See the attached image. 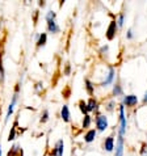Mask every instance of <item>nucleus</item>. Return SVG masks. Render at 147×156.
I'll list each match as a JSON object with an SVG mask.
<instances>
[{"mask_svg": "<svg viewBox=\"0 0 147 156\" xmlns=\"http://www.w3.org/2000/svg\"><path fill=\"white\" fill-rule=\"evenodd\" d=\"M64 73H66V75H70V66H68V64H67L66 70H64Z\"/></svg>", "mask_w": 147, "mask_h": 156, "instance_id": "27", "label": "nucleus"}, {"mask_svg": "<svg viewBox=\"0 0 147 156\" xmlns=\"http://www.w3.org/2000/svg\"><path fill=\"white\" fill-rule=\"evenodd\" d=\"M63 151H64V143L62 139H59L57 143H55L53 151H51V155L54 156H63Z\"/></svg>", "mask_w": 147, "mask_h": 156, "instance_id": "6", "label": "nucleus"}, {"mask_svg": "<svg viewBox=\"0 0 147 156\" xmlns=\"http://www.w3.org/2000/svg\"><path fill=\"white\" fill-rule=\"evenodd\" d=\"M113 106H114V102H109V104H108V106H106V109L109 112H112V110H113Z\"/></svg>", "mask_w": 147, "mask_h": 156, "instance_id": "26", "label": "nucleus"}, {"mask_svg": "<svg viewBox=\"0 0 147 156\" xmlns=\"http://www.w3.org/2000/svg\"><path fill=\"white\" fill-rule=\"evenodd\" d=\"M114 76H116V70H114V67H109V73L106 75V77L104 79V81L100 84L101 87H106V85H109L113 83V80H114Z\"/></svg>", "mask_w": 147, "mask_h": 156, "instance_id": "8", "label": "nucleus"}, {"mask_svg": "<svg viewBox=\"0 0 147 156\" xmlns=\"http://www.w3.org/2000/svg\"><path fill=\"white\" fill-rule=\"evenodd\" d=\"M91 123H92V117H91L89 114H85L84 118H83V123H81V126H83V129H88L91 126Z\"/></svg>", "mask_w": 147, "mask_h": 156, "instance_id": "16", "label": "nucleus"}, {"mask_svg": "<svg viewBox=\"0 0 147 156\" xmlns=\"http://www.w3.org/2000/svg\"><path fill=\"white\" fill-rule=\"evenodd\" d=\"M60 118L63 119V122L68 123L71 119V113H70V109H68L67 105H63L62 109H60Z\"/></svg>", "mask_w": 147, "mask_h": 156, "instance_id": "9", "label": "nucleus"}, {"mask_svg": "<svg viewBox=\"0 0 147 156\" xmlns=\"http://www.w3.org/2000/svg\"><path fill=\"white\" fill-rule=\"evenodd\" d=\"M84 83H85V89H87V92H88V94H92L95 93V85H93V83L89 79H85L84 80Z\"/></svg>", "mask_w": 147, "mask_h": 156, "instance_id": "15", "label": "nucleus"}, {"mask_svg": "<svg viewBox=\"0 0 147 156\" xmlns=\"http://www.w3.org/2000/svg\"><path fill=\"white\" fill-rule=\"evenodd\" d=\"M17 97H19V92H15L13 93V96H12V100H11V104H9V106H8V110H7V115H5V123L9 121L11 118V115L13 114V110H15V106H16V102H17Z\"/></svg>", "mask_w": 147, "mask_h": 156, "instance_id": "3", "label": "nucleus"}, {"mask_svg": "<svg viewBox=\"0 0 147 156\" xmlns=\"http://www.w3.org/2000/svg\"><path fill=\"white\" fill-rule=\"evenodd\" d=\"M41 122L42 123H45V122H47V121H49V110L47 109H45L44 112H42V114H41Z\"/></svg>", "mask_w": 147, "mask_h": 156, "instance_id": "20", "label": "nucleus"}, {"mask_svg": "<svg viewBox=\"0 0 147 156\" xmlns=\"http://www.w3.org/2000/svg\"><path fill=\"white\" fill-rule=\"evenodd\" d=\"M55 17H57V15H55V12H53V11H49L46 13V16H45V19H46V21H49V20H55Z\"/></svg>", "mask_w": 147, "mask_h": 156, "instance_id": "22", "label": "nucleus"}, {"mask_svg": "<svg viewBox=\"0 0 147 156\" xmlns=\"http://www.w3.org/2000/svg\"><path fill=\"white\" fill-rule=\"evenodd\" d=\"M124 147H125L124 138L118 136L117 143H116V146H114V156H124Z\"/></svg>", "mask_w": 147, "mask_h": 156, "instance_id": "7", "label": "nucleus"}, {"mask_svg": "<svg viewBox=\"0 0 147 156\" xmlns=\"http://www.w3.org/2000/svg\"><path fill=\"white\" fill-rule=\"evenodd\" d=\"M97 106H99V104L96 101V98H93V97H91L88 100V102H87V110H88V114L91 113V112H97Z\"/></svg>", "mask_w": 147, "mask_h": 156, "instance_id": "13", "label": "nucleus"}, {"mask_svg": "<svg viewBox=\"0 0 147 156\" xmlns=\"http://www.w3.org/2000/svg\"><path fill=\"white\" fill-rule=\"evenodd\" d=\"M116 23H117V27L118 28H122L124 27V23H125V13H120L118 15V19L116 20Z\"/></svg>", "mask_w": 147, "mask_h": 156, "instance_id": "19", "label": "nucleus"}, {"mask_svg": "<svg viewBox=\"0 0 147 156\" xmlns=\"http://www.w3.org/2000/svg\"><path fill=\"white\" fill-rule=\"evenodd\" d=\"M108 50H109V46H108V45H105V46H102V47H101L100 53H101V54H104V53L106 54V53H108Z\"/></svg>", "mask_w": 147, "mask_h": 156, "instance_id": "25", "label": "nucleus"}, {"mask_svg": "<svg viewBox=\"0 0 147 156\" xmlns=\"http://www.w3.org/2000/svg\"><path fill=\"white\" fill-rule=\"evenodd\" d=\"M118 112H120V129H118V136H122L126 134V115H125V105L120 104L118 105Z\"/></svg>", "mask_w": 147, "mask_h": 156, "instance_id": "1", "label": "nucleus"}, {"mask_svg": "<svg viewBox=\"0 0 147 156\" xmlns=\"http://www.w3.org/2000/svg\"><path fill=\"white\" fill-rule=\"evenodd\" d=\"M0 156H2V144H0Z\"/></svg>", "mask_w": 147, "mask_h": 156, "instance_id": "29", "label": "nucleus"}, {"mask_svg": "<svg viewBox=\"0 0 147 156\" xmlns=\"http://www.w3.org/2000/svg\"><path fill=\"white\" fill-rule=\"evenodd\" d=\"M47 42V34L46 33H41L38 36V41H37V47H44Z\"/></svg>", "mask_w": 147, "mask_h": 156, "instance_id": "14", "label": "nucleus"}, {"mask_svg": "<svg viewBox=\"0 0 147 156\" xmlns=\"http://www.w3.org/2000/svg\"><path fill=\"white\" fill-rule=\"evenodd\" d=\"M4 81V68H3V64L0 62V84Z\"/></svg>", "mask_w": 147, "mask_h": 156, "instance_id": "23", "label": "nucleus"}, {"mask_svg": "<svg viewBox=\"0 0 147 156\" xmlns=\"http://www.w3.org/2000/svg\"><path fill=\"white\" fill-rule=\"evenodd\" d=\"M46 23H47V30H49L50 33L57 34L60 32V28L57 24V20H49V21H46Z\"/></svg>", "mask_w": 147, "mask_h": 156, "instance_id": "10", "label": "nucleus"}, {"mask_svg": "<svg viewBox=\"0 0 147 156\" xmlns=\"http://www.w3.org/2000/svg\"><path fill=\"white\" fill-rule=\"evenodd\" d=\"M96 135H97V130L96 129L88 130V131L85 133V135H84V142L85 143H92L95 140V138H96Z\"/></svg>", "mask_w": 147, "mask_h": 156, "instance_id": "12", "label": "nucleus"}, {"mask_svg": "<svg viewBox=\"0 0 147 156\" xmlns=\"http://www.w3.org/2000/svg\"><path fill=\"white\" fill-rule=\"evenodd\" d=\"M104 150L106 151V152H112V151H114V138L113 136H108L105 142H104Z\"/></svg>", "mask_w": 147, "mask_h": 156, "instance_id": "11", "label": "nucleus"}, {"mask_svg": "<svg viewBox=\"0 0 147 156\" xmlns=\"http://www.w3.org/2000/svg\"><path fill=\"white\" fill-rule=\"evenodd\" d=\"M16 127H17V119L15 121V123H13V126H12L11 129V133H9V135H8V140H13L15 138H16Z\"/></svg>", "mask_w": 147, "mask_h": 156, "instance_id": "17", "label": "nucleus"}, {"mask_svg": "<svg viewBox=\"0 0 147 156\" xmlns=\"http://www.w3.org/2000/svg\"><path fill=\"white\" fill-rule=\"evenodd\" d=\"M95 125H96V130L97 131H105L109 126L108 123V118L104 114H97L96 119H95Z\"/></svg>", "mask_w": 147, "mask_h": 156, "instance_id": "2", "label": "nucleus"}, {"mask_svg": "<svg viewBox=\"0 0 147 156\" xmlns=\"http://www.w3.org/2000/svg\"><path fill=\"white\" fill-rule=\"evenodd\" d=\"M138 104V97L135 94H127V96H124L122 98V105H126L129 108H133Z\"/></svg>", "mask_w": 147, "mask_h": 156, "instance_id": "4", "label": "nucleus"}, {"mask_svg": "<svg viewBox=\"0 0 147 156\" xmlns=\"http://www.w3.org/2000/svg\"><path fill=\"white\" fill-rule=\"evenodd\" d=\"M143 102L147 104V90H146V93H145V96H143Z\"/></svg>", "mask_w": 147, "mask_h": 156, "instance_id": "28", "label": "nucleus"}, {"mask_svg": "<svg viewBox=\"0 0 147 156\" xmlns=\"http://www.w3.org/2000/svg\"><path fill=\"white\" fill-rule=\"evenodd\" d=\"M117 29H118L117 23H116V20H113L109 24V28H108V30H106V38H108V40L112 41L116 37V32H117Z\"/></svg>", "mask_w": 147, "mask_h": 156, "instance_id": "5", "label": "nucleus"}, {"mask_svg": "<svg viewBox=\"0 0 147 156\" xmlns=\"http://www.w3.org/2000/svg\"><path fill=\"white\" fill-rule=\"evenodd\" d=\"M126 37H127V40H133V30L131 29H129L127 30V33H126Z\"/></svg>", "mask_w": 147, "mask_h": 156, "instance_id": "24", "label": "nucleus"}, {"mask_svg": "<svg viewBox=\"0 0 147 156\" xmlns=\"http://www.w3.org/2000/svg\"><path fill=\"white\" fill-rule=\"evenodd\" d=\"M79 108H80L81 113H83L84 115H85V114H88V110H87V102L80 101V102H79Z\"/></svg>", "mask_w": 147, "mask_h": 156, "instance_id": "21", "label": "nucleus"}, {"mask_svg": "<svg viewBox=\"0 0 147 156\" xmlns=\"http://www.w3.org/2000/svg\"><path fill=\"white\" fill-rule=\"evenodd\" d=\"M122 94V88H121V85L120 84H116L114 87H113V96H121Z\"/></svg>", "mask_w": 147, "mask_h": 156, "instance_id": "18", "label": "nucleus"}]
</instances>
